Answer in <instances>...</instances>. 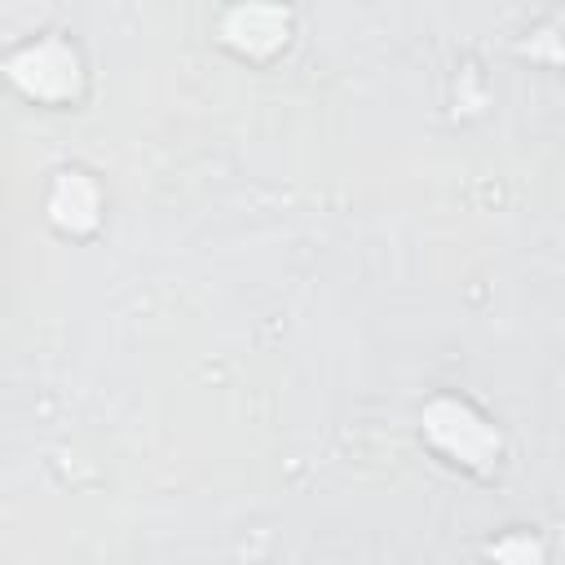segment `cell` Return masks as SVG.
<instances>
[{
    "label": "cell",
    "instance_id": "6da1fadb",
    "mask_svg": "<svg viewBox=\"0 0 565 565\" xmlns=\"http://www.w3.org/2000/svg\"><path fill=\"white\" fill-rule=\"evenodd\" d=\"M424 437L433 441V450H441L446 459H455L472 472H490V463L499 459V437L490 433V424L481 415H472L463 402H450V397L428 402Z\"/></svg>",
    "mask_w": 565,
    "mask_h": 565
},
{
    "label": "cell",
    "instance_id": "3957f363",
    "mask_svg": "<svg viewBox=\"0 0 565 565\" xmlns=\"http://www.w3.org/2000/svg\"><path fill=\"white\" fill-rule=\"evenodd\" d=\"M225 26H252V35L247 40H238L234 49H243V53H269V49H278L287 35V18L274 9V4H238L234 13H230V22Z\"/></svg>",
    "mask_w": 565,
    "mask_h": 565
},
{
    "label": "cell",
    "instance_id": "7a4b0ae2",
    "mask_svg": "<svg viewBox=\"0 0 565 565\" xmlns=\"http://www.w3.org/2000/svg\"><path fill=\"white\" fill-rule=\"evenodd\" d=\"M4 75L35 102H66L75 97L79 88V62L66 44L57 40H44V44H31L22 49L18 57L4 62Z\"/></svg>",
    "mask_w": 565,
    "mask_h": 565
}]
</instances>
